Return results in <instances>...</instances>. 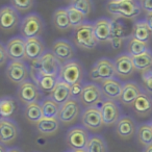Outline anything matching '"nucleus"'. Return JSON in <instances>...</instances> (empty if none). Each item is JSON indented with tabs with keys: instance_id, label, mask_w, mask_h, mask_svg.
Returning a JSON list of instances; mask_svg holds the SVG:
<instances>
[{
	"instance_id": "nucleus-1",
	"label": "nucleus",
	"mask_w": 152,
	"mask_h": 152,
	"mask_svg": "<svg viewBox=\"0 0 152 152\" xmlns=\"http://www.w3.org/2000/svg\"><path fill=\"white\" fill-rule=\"evenodd\" d=\"M106 11L115 17L124 19H134L141 14L140 2L133 0H113L106 3Z\"/></svg>"
},
{
	"instance_id": "nucleus-2",
	"label": "nucleus",
	"mask_w": 152,
	"mask_h": 152,
	"mask_svg": "<svg viewBox=\"0 0 152 152\" xmlns=\"http://www.w3.org/2000/svg\"><path fill=\"white\" fill-rule=\"evenodd\" d=\"M61 64L51 51H45V53L39 58V61L31 63L30 72L42 74L47 76H55L58 77L61 71Z\"/></svg>"
},
{
	"instance_id": "nucleus-3",
	"label": "nucleus",
	"mask_w": 152,
	"mask_h": 152,
	"mask_svg": "<svg viewBox=\"0 0 152 152\" xmlns=\"http://www.w3.org/2000/svg\"><path fill=\"white\" fill-rule=\"evenodd\" d=\"M72 41L75 46L83 50H92L96 48L98 42L96 41L95 34H94L93 24L86 22L83 25L73 29Z\"/></svg>"
},
{
	"instance_id": "nucleus-4",
	"label": "nucleus",
	"mask_w": 152,
	"mask_h": 152,
	"mask_svg": "<svg viewBox=\"0 0 152 152\" xmlns=\"http://www.w3.org/2000/svg\"><path fill=\"white\" fill-rule=\"evenodd\" d=\"M44 30V22L37 14H29L25 16L20 22V32L23 39L39 38Z\"/></svg>"
},
{
	"instance_id": "nucleus-5",
	"label": "nucleus",
	"mask_w": 152,
	"mask_h": 152,
	"mask_svg": "<svg viewBox=\"0 0 152 152\" xmlns=\"http://www.w3.org/2000/svg\"><path fill=\"white\" fill-rule=\"evenodd\" d=\"M115 76H116V69H115L114 61L106 57L98 59L90 71L91 80L95 83H101L106 79L115 78Z\"/></svg>"
},
{
	"instance_id": "nucleus-6",
	"label": "nucleus",
	"mask_w": 152,
	"mask_h": 152,
	"mask_svg": "<svg viewBox=\"0 0 152 152\" xmlns=\"http://www.w3.org/2000/svg\"><path fill=\"white\" fill-rule=\"evenodd\" d=\"M83 77V68L77 61H70L63 64L58 74V80L69 85L70 87L74 83H81Z\"/></svg>"
},
{
	"instance_id": "nucleus-7",
	"label": "nucleus",
	"mask_w": 152,
	"mask_h": 152,
	"mask_svg": "<svg viewBox=\"0 0 152 152\" xmlns=\"http://www.w3.org/2000/svg\"><path fill=\"white\" fill-rule=\"evenodd\" d=\"M90 140V133L83 126L77 125L69 129L66 134V143L72 149L75 150L86 149Z\"/></svg>"
},
{
	"instance_id": "nucleus-8",
	"label": "nucleus",
	"mask_w": 152,
	"mask_h": 152,
	"mask_svg": "<svg viewBox=\"0 0 152 152\" xmlns=\"http://www.w3.org/2000/svg\"><path fill=\"white\" fill-rule=\"evenodd\" d=\"M103 99L104 98L102 95L100 86L93 83L83 85V93L79 97V102L83 106H86V108L98 107V104L100 103V105H101L102 102L104 101Z\"/></svg>"
},
{
	"instance_id": "nucleus-9",
	"label": "nucleus",
	"mask_w": 152,
	"mask_h": 152,
	"mask_svg": "<svg viewBox=\"0 0 152 152\" xmlns=\"http://www.w3.org/2000/svg\"><path fill=\"white\" fill-rule=\"evenodd\" d=\"M7 79L14 85H21L24 81L28 80L29 75V69L24 61H12L7 65V71H5Z\"/></svg>"
},
{
	"instance_id": "nucleus-10",
	"label": "nucleus",
	"mask_w": 152,
	"mask_h": 152,
	"mask_svg": "<svg viewBox=\"0 0 152 152\" xmlns=\"http://www.w3.org/2000/svg\"><path fill=\"white\" fill-rule=\"evenodd\" d=\"M81 113V104L79 100L69 99L66 103L61 105L57 120L65 125L75 122Z\"/></svg>"
},
{
	"instance_id": "nucleus-11",
	"label": "nucleus",
	"mask_w": 152,
	"mask_h": 152,
	"mask_svg": "<svg viewBox=\"0 0 152 152\" xmlns=\"http://www.w3.org/2000/svg\"><path fill=\"white\" fill-rule=\"evenodd\" d=\"M17 97L26 106L34 102H39L41 99V91L34 81L28 79L19 86Z\"/></svg>"
},
{
	"instance_id": "nucleus-12",
	"label": "nucleus",
	"mask_w": 152,
	"mask_h": 152,
	"mask_svg": "<svg viewBox=\"0 0 152 152\" xmlns=\"http://www.w3.org/2000/svg\"><path fill=\"white\" fill-rule=\"evenodd\" d=\"M80 122L87 130L91 131L100 130L104 125L99 107H88L83 110L80 116Z\"/></svg>"
},
{
	"instance_id": "nucleus-13",
	"label": "nucleus",
	"mask_w": 152,
	"mask_h": 152,
	"mask_svg": "<svg viewBox=\"0 0 152 152\" xmlns=\"http://www.w3.org/2000/svg\"><path fill=\"white\" fill-rule=\"evenodd\" d=\"M51 52L63 65L72 61L75 55V48L73 44L67 40H57L51 46Z\"/></svg>"
},
{
	"instance_id": "nucleus-14",
	"label": "nucleus",
	"mask_w": 152,
	"mask_h": 152,
	"mask_svg": "<svg viewBox=\"0 0 152 152\" xmlns=\"http://www.w3.org/2000/svg\"><path fill=\"white\" fill-rule=\"evenodd\" d=\"M20 23L18 12L12 5H7L0 9V29L3 31H12Z\"/></svg>"
},
{
	"instance_id": "nucleus-15",
	"label": "nucleus",
	"mask_w": 152,
	"mask_h": 152,
	"mask_svg": "<svg viewBox=\"0 0 152 152\" xmlns=\"http://www.w3.org/2000/svg\"><path fill=\"white\" fill-rule=\"evenodd\" d=\"M100 112L103 124L106 126H112L114 124H117L120 117V107L117 104L116 101L112 100H104L102 104L100 105Z\"/></svg>"
},
{
	"instance_id": "nucleus-16",
	"label": "nucleus",
	"mask_w": 152,
	"mask_h": 152,
	"mask_svg": "<svg viewBox=\"0 0 152 152\" xmlns=\"http://www.w3.org/2000/svg\"><path fill=\"white\" fill-rule=\"evenodd\" d=\"M114 64L115 69H116V75H118L120 78H129L135 72L132 57L127 53H122L118 55L114 59Z\"/></svg>"
},
{
	"instance_id": "nucleus-17",
	"label": "nucleus",
	"mask_w": 152,
	"mask_h": 152,
	"mask_svg": "<svg viewBox=\"0 0 152 152\" xmlns=\"http://www.w3.org/2000/svg\"><path fill=\"white\" fill-rule=\"evenodd\" d=\"M7 57L12 61H23L25 59V39L22 37H14L5 45Z\"/></svg>"
},
{
	"instance_id": "nucleus-18",
	"label": "nucleus",
	"mask_w": 152,
	"mask_h": 152,
	"mask_svg": "<svg viewBox=\"0 0 152 152\" xmlns=\"http://www.w3.org/2000/svg\"><path fill=\"white\" fill-rule=\"evenodd\" d=\"M100 89H101L104 100L116 101V100H120L123 90V83L116 78L106 79L100 83Z\"/></svg>"
},
{
	"instance_id": "nucleus-19",
	"label": "nucleus",
	"mask_w": 152,
	"mask_h": 152,
	"mask_svg": "<svg viewBox=\"0 0 152 152\" xmlns=\"http://www.w3.org/2000/svg\"><path fill=\"white\" fill-rule=\"evenodd\" d=\"M19 129L15 122L4 119L0 122V143L3 145H11L17 140Z\"/></svg>"
},
{
	"instance_id": "nucleus-20",
	"label": "nucleus",
	"mask_w": 152,
	"mask_h": 152,
	"mask_svg": "<svg viewBox=\"0 0 152 152\" xmlns=\"http://www.w3.org/2000/svg\"><path fill=\"white\" fill-rule=\"evenodd\" d=\"M94 34L98 43L110 42L112 36V20L107 18H100L93 24Z\"/></svg>"
},
{
	"instance_id": "nucleus-21",
	"label": "nucleus",
	"mask_w": 152,
	"mask_h": 152,
	"mask_svg": "<svg viewBox=\"0 0 152 152\" xmlns=\"http://www.w3.org/2000/svg\"><path fill=\"white\" fill-rule=\"evenodd\" d=\"M45 53V45L40 38H34L25 40V59L31 63L39 61Z\"/></svg>"
},
{
	"instance_id": "nucleus-22",
	"label": "nucleus",
	"mask_w": 152,
	"mask_h": 152,
	"mask_svg": "<svg viewBox=\"0 0 152 152\" xmlns=\"http://www.w3.org/2000/svg\"><path fill=\"white\" fill-rule=\"evenodd\" d=\"M142 94L141 88L133 81H128L123 85L122 94L120 97V102L126 106H132L133 102Z\"/></svg>"
},
{
	"instance_id": "nucleus-23",
	"label": "nucleus",
	"mask_w": 152,
	"mask_h": 152,
	"mask_svg": "<svg viewBox=\"0 0 152 152\" xmlns=\"http://www.w3.org/2000/svg\"><path fill=\"white\" fill-rule=\"evenodd\" d=\"M132 110L137 116L145 117L152 113V97L149 94L142 92L132 104Z\"/></svg>"
},
{
	"instance_id": "nucleus-24",
	"label": "nucleus",
	"mask_w": 152,
	"mask_h": 152,
	"mask_svg": "<svg viewBox=\"0 0 152 152\" xmlns=\"http://www.w3.org/2000/svg\"><path fill=\"white\" fill-rule=\"evenodd\" d=\"M30 76H31L32 81L38 86L40 91L49 94L53 91L56 83H58V77H55V76L42 75V74L34 73V72H30Z\"/></svg>"
},
{
	"instance_id": "nucleus-25",
	"label": "nucleus",
	"mask_w": 152,
	"mask_h": 152,
	"mask_svg": "<svg viewBox=\"0 0 152 152\" xmlns=\"http://www.w3.org/2000/svg\"><path fill=\"white\" fill-rule=\"evenodd\" d=\"M116 132L122 139H130L135 132V124L132 118L123 116L116 124Z\"/></svg>"
},
{
	"instance_id": "nucleus-26",
	"label": "nucleus",
	"mask_w": 152,
	"mask_h": 152,
	"mask_svg": "<svg viewBox=\"0 0 152 152\" xmlns=\"http://www.w3.org/2000/svg\"><path fill=\"white\" fill-rule=\"evenodd\" d=\"M49 97L54 100L56 103H58L59 105H63L68 100L71 99V87L67 83L58 80Z\"/></svg>"
},
{
	"instance_id": "nucleus-27",
	"label": "nucleus",
	"mask_w": 152,
	"mask_h": 152,
	"mask_svg": "<svg viewBox=\"0 0 152 152\" xmlns=\"http://www.w3.org/2000/svg\"><path fill=\"white\" fill-rule=\"evenodd\" d=\"M38 132L43 137H52L58 131L59 121L57 119L42 118L36 124Z\"/></svg>"
},
{
	"instance_id": "nucleus-28",
	"label": "nucleus",
	"mask_w": 152,
	"mask_h": 152,
	"mask_svg": "<svg viewBox=\"0 0 152 152\" xmlns=\"http://www.w3.org/2000/svg\"><path fill=\"white\" fill-rule=\"evenodd\" d=\"M52 23L54 27L59 31H66V30L71 29L67 9H63V7L57 9L53 14Z\"/></svg>"
},
{
	"instance_id": "nucleus-29",
	"label": "nucleus",
	"mask_w": 152,
	"mask_h": 152,
	"mask_svg": "<svg viewBox=\"0 0 152 152\" xmlns=\"http://www.w3.org/2000/svg\"><path fill=\"white\" fill-rule=\"evenodd\" d=\"M131 37L137 39V40L141 41V42L148 44V42H149L152 37V31L150 30V28L148 27L147 24H146L145 20L135 22L132 28Z\"/></svg>"
},
{
	"instance_id": "nucleus-30",
	"label": "nucleus",
	"mask_w": 152,
	"mask_h": 152,
	"mask_svg": "<svg viewBox=\"0 0 152 152\" xmlns=\"http://www.w3.org/2000/svg\"><path fill=\"white\" fill-rule=\"evenodd\" d=\"M40 103L43 113V118L57 119L59 110H61V105L58 103H56L50 97H47L45 99H43Z\"/></svg>"
},
{
	"instance_id": "nucleus-31",
	"label": "nucleus",
	"mask_w": 152,
	"mask_h": 152,
	"mask_svg": "<svg viewBox=\"0 0 152 152\" xmlns=\"http://www.w3.org/2000/svg\"><path fill=\"white\" fill-rule=\"evenodd\" d=\"M132 61L135 71H140L141 73L147 72L152 68V53L150 51H146L140 55L132 56Z\"/></svg>"
},
{
	"instance_id": "nucleus-32",
	"label": "nucleus",
	"mask_w": 152,
	"mask_h": 152,
	"mask_svg": "<svg viewBox=\"0 0 152 152\" xmlns=\"http://www.w3.org/2000/svg\"><path fill=\"white\" fill-rule=\"evenodd\" d=\"M24 118L32 124H37L43 118L42 108L40 102H34L25 106L24 108Z\"/></svg>"
},
{
	"instance_id": "nucleus-33",
	"label": "nucleus",
	"mask_w": 152,
	"mask_h": 152,
	"mask_svg": "<svg viewBox=\"0 0 152 152\" xmlns=\"http://www.w3.org/2000/svg\"><path fill=\"white\" fill-rule=\"evenodd\" d=\"M126 48H127V54H129L131 57L140 55V54H142V53L146 52V51H149V49H148V44L141 42V41L132 38V37L129 38L128 42H127V45H126Z\"/></svg>"
},
{
	"instance_id": "nucleus-34",
	"label": "nucleus",
	"mask_w": 152,
	"mask_h": 152,
	"mask_svg": "<svg viewBox=\"0 0 152 152\" xmlns=\"http://www.w3.org/2000/svg\"><path fill=\"white\" fill-rule=\"evenodd\" d=\"M17 110L16 101L13 97H3L0 99V112L2 114L3 119H9L14 115V113Z\"/></svg>"
},
{
	"instance_id": "nucleus-35",
	"label": "nucleus",
	"mask_w": 152,
	"mask_h": 152,
	"mask_svg": "<svg viewBox=\"0 0 152 152\" xmlns=\"http://www.w3.org/2000/svg\"><path fill=\"white\" fill-rule=\"evenodd\" d=\"M86 150L87 152H107V147H106V143L102 139V137L94 134L90 137Z\"/></svg>"
},
{
	"instance_id": "nucleus-36",
	"label": "nucleus",
	"mask_w": 152,
	"mask_h": 152,
	"mask_svg": "<svg viewBox=\"0 0 152 152\" xmlns=\"http://www.w3.org/2000/svg\"><path fill=\"white\" fill-rule=\"evenodd\" d=\"M137 141L145 147L152 145V128L150 124H142L137 128Z\"/></svg>"
},
{
	"instance_id": "nucleus-37",
	"label": "nucleus",
	"mask_w": 152,
	"mask_h": 152,
	"mask_svg": "<svg viewBox=\"0 0 152 152\" xmlns=\"http://www.w3.org/2000/svg\"><path fill=\"white\" fill-rule=\"evenodd\" d=\"M68 12V16H69V21L71 28L75 29L76 27L83 25V23H86V16L83 14H81L80 12H78L76 9H74L73 7L69 5L66 7Z\"/></svg>"
},
{
	"instance_id": "nucleus-38",
	"label": "nucleus",
	"mask_w": 152,
	"mask_h": 152,
	"mask_svg": "<svg viewBox=\"0 0 152 152\" xmlns=\"http://www.w3.org/2000/svg\"><path fill=\"white\" fill-rule=\"evenodd\" d=\"M117 38V39H123L126 38V28L122 22L114 19L112 20V36L110 39Z\"/></svg>"
},
{
	"instance_id": "nucleus-39",
	"label": "nucleus",
	"mask_w": 152,
	"mask_h": 152,
	"mask_svg": "<svg viewBox=\"0 0 152 152\" xmlns=\"http://www.w3.org/2000/svg\"><path fill=\"white\" fill-rule=\"evenodd\" d=\"M92 4L93 3L89 0H77V1H72L70 5L76 9L78 12H80L85 16H88L92 11Z\"/></svg>"
},
{
	"instance_id": "nucleus-40",
	"label": "nucleus",
	"mask_w": 152,
	"mask_h": 152,
	"mask_svg": "<svg viewBox=\"0 0 152 152\" xmlns=\"http://www.w3.org/2000/svg\"><path fill=\"white\" fill-rule=\"evenodd\" d=\"M11 4L17 12H27L34 7V2L31 0H12Z\"/></svg>"
},
{
	"instance_id": "nucleus-41",
	"label": "nucleus",
	"mask_w": 152,
	"mask_h": 152,
	"mask_svg": "<svg viewBox=\"0 0 152 152\" xmlns=\"http://www.w3.org/2000/svg\"><path fill=\"white\" fill-rule=\"evenodd\" d=\"M142 81L146 93L152 95V72L147 71L142 73Z\"/></svg>"
},
{
	"instance_id": "nucleus-42",
	"label": "nucleus",
	"mask_w": 152,
	"mask_h": 152,
	"mask_svg": "<svg viewBox=\"0 0 152 152\" xmlns=\"http://www.w3.org/2000/svg\"><path fill=\"white\" fill-rule=\"evenodd\" d=\"M83 81H81V83H74L73 86H71V98L72 99L79 100V97H80L81 93H83Z\"/></svg>"
},
{
	"instance_id": "nucleus-43",
	"label": "nucleus",
	"mask_w": 152,
	"mask_h": 152,
	"mask_svg": "<svg viewBox=\"0 0 152 152\" xmlns=\"http://www.w3.org/2000/svg\"><path fill=\"white\" fill-rule=\"evenodd\" d=\"M7 49H5V45H3L0 42V67H2L5 63L7 61Z\"/></svg>"
},
{
	"instance_id": "nucleus-44",
	"label": "nucleus",
	"mask_w": 152,
	"mask_h": 152,
	"mask_svg": "<svg viewBox=\"0 0 152 152\" xmlns=\"http://www.w3.org/2000/svg\"><path fill=\"white\" fill-rule=\"evenodd\" d=\"M140 5L142 11H144L145 13H152V0H142L140 1Z\"/></svg>"
},
{
	"instance_id": "nucleus-45",
	"label": "nucleus",
	"mask_w": 152,
	"mask_h": 152,
	"mask_svg": "<svg viewBox=\"0 0 152 152\" xmlns=\"http://www.w3.org/2000/svg\"><path fill=\"white\" fill-rule=\"evenodd\" d=\"M123 39H117V38H113V39H110V45H112V47H113V49H120L121 47H122V45H123Z\"/></svg>"
},
{
	"instance_id": "nucleus-46",
	"label": "nucleus",
	"mask_w": 152,
	"mask_h": 152,
	"mask_svg": "<svg viewBox=\"0 0 152 152\" xmlns=\"http://www.w3.org/2000/svg\"><path fill=\"white\" fill-rule=\"evenodd\" d=\"M145 22H146V24L148 25V27L150 28V30L152 31V13L146 14Z\"/></svg>"
},
{
	"instance_id": "nucleus-47",
	"label": "nucleus",
	"mask_w": 152,
	"mask_h": 152,
	"mask_svg": "<svg viewBox=\"0 0 152 152\" xmlns=\"http://www.w3.org/2000/svg\"><path fill=\"white\" fill-rule=\"evenodd\" d=\"M0 152H7V149L5 148V146L1 143H0Z\"/></svg>"
},
{
	"instance_id": "nucleus-48",
	"label": "nucleus",
	"mask_w": 152,
	"mask_h": 152,
	"mask_svg": "<svg viewBox=\"0 0 152 152\" xmlns=\"http://www.w3.org/2000/svg\"><path fill=\"white\" fill-rule=\"evenodd\" d=\"M7 152H22V151L20 149H18V148H12V149L7 150Z\"/></svg>"
},
{
	"instance_id": "nucleus-49",
	"label": "nucleus",
	"mask_w": 152,
	"mask_h": 152,
	"mask_svg": "<svg viewBox=\"0 0 152 152\" xmlns=\"http://www.w3.org/2000/svg\"><path fill=\"white\" fill-rule=\"evenodd\" d=\"M144 152H152V145L148 146V147L145 148V150H144Z\"/></svg>"
},
{
	"instance_id": "nucleus-50",
	"label": "nucleus",
	"mask_w": 152,
	"mask_h": 152,
	"mask_svg": "<svg viewBox=\"0 0 152 152\" xmlns=\"http://www.w3.org/2000/svg\"><path fill=\"white\" fill-rule=\"evenodd\" d=\"M74 152H87V150L86 149H81V150H75Z\"/></svg>"
},
{
	"instance_id": "nucleus-51",
	"label": "nucleus",
	"mask_w": 152,
	"mask_h": 152,
	"mask_svg": "<svg viewBox=\"0 0 152 152\" xmlns=\"http://www.w3.org/2000/svg\"><path fill=\"white\" fill-rule=\"evenodd\" d=\"M2 120H4V119H3L2 114H1V112H0V122H1V121H2Z\"/></svg>"
},
{
	"instance_id": "nucleus-52",
	"label": "nucleus",
	"mask_w": 152,
	"mask_h": 152,
	"mask_svg": "<svg viewBox=\"0 0 152 152\" xmlns=\"http://www.w3.org/2000/svg\"><path fill=\"white\" fill-rule=\"evenodd\" d=\"M150 126H151V128H152V121H151V123H150Z\"/></svg>"
},
{
	"instance_id": "nucleus-53",
	"label": "nucleus",
	"mask_w": 152,
	"mask_h": 152,
	"mask_svg": "<svg viewBox=\"0 0 152 152\" xmlns=\"http://www.w3.org/2000/svg\"><path fill=\"white\" fill-rule=\"evenodd\" d=\"M66 152H74V151H66Z\"/></svg>"
},
{
	"instance_id": "nucleus-54",
	"label": "nucleus",
	"mask_w": 152,
	"mask_h": 152,
	"mask_svg": "<svg viewBox=\"0 0 152 152\" xmlns=\"http://www.w3.org/2000/svg\"><path fill=\"white\" fill-rule=\"evenodd\" d=\"M149 71H151V72H152V68H151V69H150V70H149Z\"/></svg>"
}]
</instances>
